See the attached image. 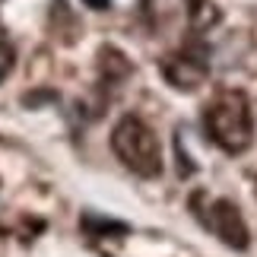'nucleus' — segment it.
Listing matches in <instances>:
<instances>
[{"label":"nucleus","mask_w":257,"mask_h":257,"mask_svg":"<svg viewBox=\"0 0 257 257\" xmlns=\"http://www.w3.org/2000/svg\"><path fill=\"white\" fill-rule=\"evenodd\" d=\"M86 4H89V7H95V10H105V7H108V0H86Z\"/></svg>","instance_id":"nucleus-6"},{"label":"nucleus","mask_w":257,"mask_h":257,"mask_svg":"<svg viewBox=\"0 0 257 257\" xmlns=\"http://www.w3.org/2000/svg\"><path fill=\"white\" fill-rule=\"evenodd\" d=\"M206 137L225 153H244L254 140V111L251 98L241 89H222L210 98L203 111Z\"/></svg>","instance_id":"nucleus-1"},{"label":"nucleus","mask_w":257,"mask_h":257,"mask_svg":"<svg viewBox=\"0 0 257 257\" xmlns=\"http://www.w3.org/2000/svg\"><path fill=\"white\" fill-rule=\"evenodd\" d=\"M111 150L127 169L140 178H159L162 175V146L159 137L146 121L137 114H127L111 131Z\"/></svg>","instance_id":"nucleus-2"},{"label":"nucleus","mask_w":257,"mask_h":257,"mask_svg":"<svg viewBox=\"0 0 257 257\" xmlns=\"http://www.w3.org/2000/svg\"><path fill=\"white\" fill-rule=\"evenodd\" d=\"M162 73L169 76V83L175 89H197L206 80V57H203V51H191V48L169 54L162 64Z\"/></svg>","instance_id":"nucleus-4"},{"label":"nucleus","mask_w":257,"mask_h":257,"mask_svg":"<svg viewBox=\"0 0 257 257\" xmlns=\"http://www.w3.org/2000/svg\"><path fill=\"white\" fill-rule=\"evenodd\" d=\"M194 213L200 216V222L210 229L219 241H225L229 248L235 251H244L251 244V232H248V222H244L241 210L235 206L232 200H222V197H206V194H197L194 197Z\"/></svg>","instance_id":"nucleus-3"},{"label":"nucleus","mask_w":257,"mask_h":257,"mask_svg":"<svg viewBox=\"0 0 257 257\" xmlns=\"http://www.w3.org/2000/svg\"><path fill=\"white\" fill-rule=\"evenodd\" d=\"M216 19H219V10H216V4H210V0H191V26L197 29V32L210 29Z\"/></svg>","instance_id":"nucleus-5"}]
</instances>
